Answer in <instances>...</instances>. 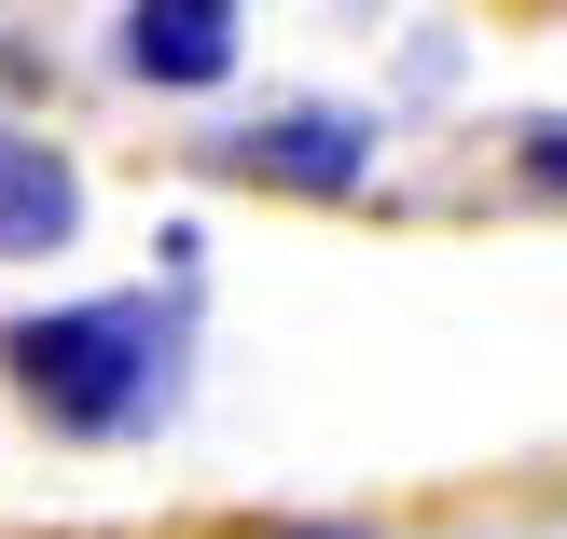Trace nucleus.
<instances>
[{
    "label": "nucleus",
    "instance_id": "5",
    "mask_svg": "<svg viewBox=\"0 0 567 539\" xmlns=\"http://www.w3.org/2000/svg\"><path fill=\"white\" fill-rule=\"evenodd\" d=\"M526 166H540V180L567 194V125H526Z\"/></svg>",
    "mask_w": 567,
    "mask_h": 539
},
{
    "label": "nucleus",
    "instance_id": "3",
    "mask_svg": "<svg viewBox=\"0 0 567 539\" xmlns=\"http://www.w3.org/2000/svg\"><path fill=\"white\" fill-rule=\"evenodd\" d=\"M125 70L138 83H221L236 70V0H125Z\"/></svg>",
    "mask_w": 567,
    "mask_h": 539
},
{
    "label": "nucleus",
    "instance_id": "1",
    "mask_svg": "<svg viewBox=\"0 0 567 539\" xmlns=\"http://www.w3.org/2000/svg\"><path fill=\"white\" fill-rule=\"evenodd\" d=\"M14 387L55 415V429L111 443V429H153L181 402V319L153 291H111V304H70V319H14L0 332Z\"/></svg>",
    "mask_w": 567,
    "mask_h": 539
},
{
    "label": "nucleus",
    "instance_id": "4",
    "mask_svg": "<svg viewBox=\"0 0 567 539\" xmlns=\"http://www.w3.org/2000/svg\"><path fill=\"white\" fill-rule=\"evenodd\" d=\"M70 221H83L70 153H55V138H14V125H0V263H28V249H70Z\"/></svg>",
    "mask_w": 567,
    "mask_h": 539
},
{
    "label": "nucleus",
    "instance_id": "2",
    "mask_svg": "<svg viewBox=\"0 0 567 539\" xmlns=\"http://www.w3.org/2000/svg\"><path fill=\"white\" fill-rule=\"evenodd\" d=\"M236 180H291V194H360L374 180V125L360 111H264V125L221 138Z\"/></svg>",
    "mask_w": 567,
    "mask_h": 539
}]
</instances>
